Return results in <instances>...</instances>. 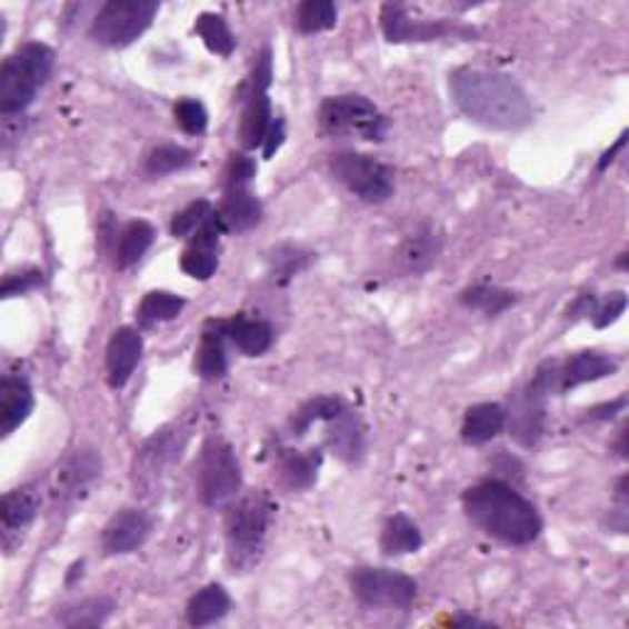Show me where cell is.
Listing matches in <instances>:
<instances>
[{
  "mask_svg": "<svg viewBox=\"0 0 629 629\" xmlns=\"http://www.w3.org/2000/svg\"><path fill=\"white\" fill-rule=\"evenodd\" d=\"M507 428V409L499 403H475L465 411L460 436L468 446H485Z\"/></svg>",
  "mask_w": 629,
  "mask_h": 629,
  "instance_id": "7402d4cb",
  "label": "cell"
},
{
  "mask_svg": "<svg viewBox=\"0 0 629 629\" xmlns=\"http://www.w3.org/2000/svg\"><path fill=\"white\" fill-rule=\"evenodd\" d=\"M34 409L30 383L22 377H6L0 381V433L6 438L28 421Z\"/></svg>",
  "mask_w": 629,
  "mask_h": 629,
  "instance_id": "d6986e66",
  "label": "cell"
},
{
  "mask_svg": "<svg viewBox=\"0 0 629 629\" xmlns=\"http://www.w3.org/2000/svg\"><path fill=\"white\" fill-rule=\"evenodd\" d=\"M101 475V458L97 450H74L54 472V497L72 499Z\"/></svg>",
  "mask_w": 629,
  "mask_h": 629,
  "instance_id": "e0dca14e",
  "label": "cell"
},
{
  "mask_svg": "<svg viewBox=\"0 0 629 629\" xmlns=\"http://www.w3.org/2000/svg\"><path fill=\"white\" fill-rule=\"evenodd\" d=\"M153 531V519L141 509H121L103 527L101 546L107 556H126L141 549Z\"/></svg>",
  "mask_w": 629,
  "mask_h": 629,
  "instance_id": "7c38bea8",
  "label": "cell"
},
{
  "mask_svg": "<svg viewBox=\"0 0 629 629\" xmlns=\"http://www.w3.org/2000/svg\"><path fill=\"white\" fill-rule=\"evenodd\" d=\"M442 251V237L433 227L418 229L401 243L399 249V266L406 273H423L436 263L438 253Z\"/></svg>",
  "mask_w": 629,
  "mask_h": 629,
  "instance_id": "cb8c5ba5",
  "label": "cell"
},
{
  "mask_svg": "<svg viewBox=\"0 0 629 629\" xmlns=\"http://www.w3.org/2000/svg\"><path fill=\"white\" fill-rule=\"evenodd\" d=\"M517 300H519L517 293H511V290L499 288V286H489V283L470 286L460 293L462 306L482 312L485 318H497V314H502L515 306Z\"/></svg>",
  "mask_w": 629,
  "mask_h": 629,
  "instance_id": "f1b7e54d",
  "label": "cell"
},
{
  "mask_svg": "<svg viewBox=\"0 0 629 629\" xmlns=\"http://www.w3.org/2000/svg\"><path fill=\"white\" fill-rule=\"evenodd\" d=\"M158 10L156 0H109L91 20L89 38L103 48H128L153 26Z\"/></svg>",
  "mask_w": 629,
  "mask_h": 629,
  "instance_id": "5b68a950",
  "label": "cell"
},
{
  "mask_svg": "<svg viewBox=\"0 0 629 629\" xmlns=\"http://www.w3.org/2000/svg\"><path fill=\"white\" fill-rule=\"evenodd\" d=\"M54 69V52L42 42H26L0 69V111L16 116L30 109Z\"/></svg>",
  "mask_w": 629,
  "mask_h": 629,
  "instance_id": "3957f363",
  "label": "cell"
},
{
  "mask_svg": "<svg viewBox=\"0 0 629 629\" xmlns=\"http://www.w3.org/2000/svg\"><path fill=\"white\" fill-rule=\"evenodd\" d=\"M379 546L387 556L416 553L423 546V533L409 517L396 515L387 523H383Z\"/></svg>",
  "mask_w": 629,
  "mask_h": 629,
  "instance_id": "83f0119b",
  "label": "cell"
},
{
  "mask_svg": "<svg viewBox=\"0 0 629 629\" xmlns=\"http://www.w3.org/2000/svg\"><path fill=\"white\" fill-rule=\"evenodd\" d=\"M625 143H627V131H625L620 138H617V143H615L610 150H605V153L600 156V160H598V170H600V172H605V170H608V168L612 166L617 153H620V150L625 148Z\"/></svg>",
  "mask_w": 629,
  "mask_h": 629,
  "instance_id": "ee69618b",
  "label": "cell"
},
{
  "mask_svg": "<svg viewBox=\"0 0 629 629\" xmlns=\"http://www.w3.org/2000/svg\"><path fill=\"white\" fill-rule=\"evenodd\" d=\"M330 172L362 202L381 204L393 194V170L375 156L345 150L330 158Z\"/></svg>",
  "mask_w": 629,
  "mask_h": 629,
  "instance_id": "9c48e42d",
  "label": "cell"
},
{
  "mask_svg": "<svg viewBox=\"0 0 629 629\" xmlns=\"http://www.w3.org/2000/svg\"><path fill=\"white\" fill-rule=\"evenodd\" d=\"M349 586L367 608L409 610L418 598V582L391 568H355L349 573Z\"/></svg>",
  "mask_w": 629,
  "mask_h": 629,
  "instance_id": "30bf717a",
  "label": "cell"
},
{
  "mask_svg": "<svg viewBox=\"0 0 629 629\" xmlns=\"http://www.w3.org/2000/svg\"><path fill=\"white\" fill-rule=\"evenodd\" d=\"M620 369V365L615 362L612 357L602 352H578L573 357H568L563 365H558L556 371V391H570L578 389L582 383L600 381L612 377L615 371Z\"/></svg>",
  "mask_w": 629,
  "mask_h": 629,
  "instance_id": "9a60e30c",
  "label": "cell"
},
{
  "mask_svg": "<svg viewBox=\"0 0 629 629\" xmlns=\"http://www.w3.org/2000/svg\"><path fill=\"white\" fill-rule=\"evenodd\" d=\"M241 465L224 438H207L197 465V492L212 509L229 507L239 497Z\"/></svg>",
  "mask_w": 629,
  "mask_h": 629,
  "instance_id": "52a82bcc",
  "label": "cell"
},
{
  "mask_svg": "<svg viewBox=\"0 0 629 629\" xmlns=\"http://www.w3.org/2000/svg\"><path fill=\"white\" fill-rule=\"evenodd\" d=\"M452 625L456 627H489L492 622H487V620H477V617H470V615H460L452 620Z\"/></svg>",
  "mask_w": 629,
  "mask_h": 629,
  "instance_id": "f6af8a7d",
  "label": "cell"
},
{
  "mask_svg": "<svg viewBox=\"0 0 629 629\" xmlns=\"http://www.w3.org/2000/svg\"><path fill=\"white\" fill-rule=\"evenodd\" d=\"M194 30L202 38L204 48L212 54L229 57L237 48V40L234 34H231L227 20L217 13H202L194 20Z\"/></svg>",
  "mask_w": 629,
  "mask_h": 629,
  "instance_id": "d6a6232c",
  "label": "cell"
},
{
  "mask_svg": "<svg viewBox=\"0 0 629 629\" xmlns=\"http://www.w3.org/2000/svg\"><path fill=\"white\" fill-rule=\"evenodd\" d=\"M194 162V153L182 146H160L150 150L146 158V172L150 178H166V174L188 170Z\"/></svg>",
  "mask_w": 629,
  "mask_h": 629,
  "instance_id": "e575fe53",
  "label": "cell"
},
{
  "mask_svg": "<svg viewBox=\"0 0 629 629\" xmlns=\"http://www.w3.org/2000/svg\"><path fill=\"white\" fill-rule=\"evenodd\" d=\"M113 612V600L107 596L87 598L77 605H69L60 615V622L64 627H101Z\"/></svg>",
  "mask_w": 629,
  "mask_h": 629,
  "instance_id": "1f68e13d",
  "label": "cell"
},
{
  "mask_svg": "<svg viewBox=\"0 0 629 629\" xmlns=\"http://www.w3.org/2000/svg\"><path fill=\"white\" fill-rule=\"evenodd\" d=\"M625 406H627V396H620L617 401H610V403H602V406H596V409H590L588 411V421H612V418L617 413H622L625 411Z\"/></svg>",
  "mask_w": 629,
  "mask_h": 629,
  "instance_id": "7bdbcfd3",
  "label": "cell"
},
{
  "mask_svg": "<svg viewBox=\"0 0 629 629\" xmlns=\"http://www.w3.org/2000/svg\"><path fill=\"white\" fill-rule=\"evenodd\" d=\"M450 91L470 121L492 131H521L533 123L536 107L519 81L502 72L462 67L450 74Z\"/></svg>",
  "mask_w": 629,
  "mask_h": 629,
  "instance_id": "6da1fadb",
  "label": "cell"
},
{
  "mask_svg": "<svg viewBox=\"0 0 629 629\" xmlns=\"http://www.w3.org/2000/svg\"><path fill=\"white\" fill-rule=\"evenodd\" d=\"M227 332L224 320H209L202 332L200 349L194 357V369L202 379H221L229 371V357H227Z\"/></svg>",
  "mask_w": 629,
  "mask_h": 629,
  "instance_id": "44dd1931",
  "label": "cell"
},
{
  "mask_svg": "<svg viewBox=\"0 0 629 629\" xmlns=\"http://www.w3.org/2000/svg\"><path fill=\"white\" fill-rule=\"evenodd\" d=\"M296 26L302 34H318L337 26V6L330 0H306L298 6Z\"/></svg>",
  "mask_w": 629,
  "mask_h": 629,
  "instance_id": "d590c367",
  "label": "cell"
},
{
  "mask_svg": "<svg viewBox=\"0 0 629 629\" xmlns=\"http://www.w3.org/2000/svg\"><path fill=\"white\" fill-rule=\"evenodd\" d=\"M462 507L477 529L509 546H529L543 531L539 509L505 480H482L465 489Z\"/></svg>",
  "mask_w": 629,
  "mask_h": 629,
  "instance_id": "7a4b0ae2",
  "label": "cell"
},
{
  "mask_svg": "<svg viewBox=\"0 0 629 629\" xmlns=\"http://www.w3.org/2000/svg\"><path fill=\"white\" fill-rule=\"evenodd\" d=\"M381 30L389 42H430L460 32V28L442 20L411 18L409 8L401 3H387L381 8Z\"/></svg>",
  "mask_w": 629,
  "mask_h": 629,
  "instance_id": "8fae6325",
  "label": "cell"
},
{
  "mask_svg": "<svg viewBox=\"0 0 629 629\" xmlns=\"http://www.w3.org/2000/svg\"><path fill=\"white\" fill-rule=\"evenodd\" d=\"M174 121H178V126L188 136H202L207 131L209 113H207L202 101L184 97V99L174 103Z\"/></svg>",
  "mask_w": 629,
  "mask_h": 629,
  "instance_id": "74e56055",
  "label": "cell"
},
{
  "mask_svg": "<svg viewBox=\"0 0 629 629\" xmlns=\"http://www.w3.org/2000/svg\"><path fill=\"white\" fill-rule=\"evenodd\" d=\"M229 610H231L229 592L221 588L219 582H212V586H204L202 590L194 592L184 615H188V622L192 627H207L224 620Z\"/></svg>",
  "mask_w": 629,
  "mask_h": 629,
  "instance_id": "d4e9b609",
  "label": "cell"
},
{
  "mask_svg": "<svg viewBox=\"0 0 629 629\" xmlns=\"http://www.w3.org/2000/svg\"><path fill=\"white\" fill-rule=\"evenodd\" d=\"M227 340L234 345L243 357H261L271 349L276 332L266 320L247 318V314H234V318L224 320Z\"/></svg>",
  "mask_w": 629,
  "mask_h": 629,
  "instance_id": "ffe728a7",
  "label": "cell"
},
{
  "mask_svg": "<svg viewBox=\"0 0 629 629\" xmlns=\"http://www.w3.org/2000/svg\"><path fill=\"white\" fill-rule=\"evenodd\" d=\"M40 511V495L34 492V487H20L10 489L3 497V511H0V519H3V541L10 546L13 536H20V531H26L32 519L38 517Z\"/></svg>",
  "mask_w": 629,
  "mask_h": 629,
  "instance_id": "603a6c76",
  "label": "cell"
},
{
  "mask_svg": "<svg viewBox=\"0 0 629 629\" xmlns=\"http://www.w3.org/2000/svg\"><path fill=\"white\" fill-rule=\"evenodd\" d=\"M286 141V121L283 119H276L271 123V128H268V133H266V141H263V158H273V153L278 148L283 146Z\"/></svg>",
  "mask_w": 629,
  "mask_h": 629,
  "instance_id": "b9f144b4",
  "label": "cell"
},
{
  "mask_svg": "<svg viewBox=\"0 0 629 629\" xmlns=\"http://www.w3.org/2000/svg\"><path fill=\"white\" fill-rule=\"evenodd\" d=\"M556 371L558 362H546L536 369L533 379L527 387L515 391L507 409L509 433L521 446H536L543 436L546 426V399L556 391Z\"/></svg>",
  "mask_w": 629,
  "mask_h": 629,
  "instance_id": "ba28073f",
  "label": "cell"
},
{
  "mask_svg": "<svg viewBox=\"0 0 629 629\" xmlns=\"http://www.w3.org/2000/svg\"><path fill=\"white\" fill-rule=\"evenodd\" d=\"M184 308V298L168 293V290H150L138 306V322L143 328H153V325L174 320Z\"/></svg>",
  "mask_w": 629,
  "mask_h": 629,
  "instance_id": "4dcf8cb0",
  "label": "cell"
},
{
  "mask_svg": "<svg viewBox=\"0 0 629 629\" xmlns=\"http://www.w3.org/2000/svg\"><path fill=\"white\" fill-rule=\"evenodd\" d=\"M627 310V293L625 290H615L605 302H598L596 312H592V322H596V328H610L612 322L620 320V314H625Z\"/></svg>",
  "mask_w": 629,
  "mask_h": 629,
  "instance_id": "ab89813d",
  "label": "cell"
},
{
  "mask_svg": "<svg viewBox=\"0 0 629 629\" xmlns=\"http://www.w3.org/2000/svg\"><path fill=\"white\" fill-rule=\"evenodd\" d=\"M40 286H42V271H38V268H30V271L22 273H10L3 281V298L26 296Z\"/></svg>",
  "mask_w": 629,
  "mask_h": 629,
  "instance_id": "60d3db41",
  "label": "cell"
},
{
  "mask_svg": "<svg viewBox=\"0 0 629 629\" xmlns=\"http://www.w3.org/2000/svg\"><path fill=\"white\" fill-rule=\"evenodd\" d=\"M219 234L221 229L217 227V219L212 217L207 224L192 237L190 247L184 249L180 266L194 281H209L219 268Z\"/></svg>",
  "mask_w": 629,
  "mask_h": 629,
  "instance_id": "2e32d148",
  "label": "cell"
},
{
  "mask_svg": "<svg viewBox=\"0 0 629 629\" xmlns=\"http://www.w3.org/2000/svg\"><path fill=\"white\" fill-rule=\"evenodd\" d=\"M318 121L320 131L332 138L357 136L362 138V141L379 143L389 131L387 116L362 94H342L325 99Z\"/></svg>",
  "mask_w": 629,
  "mask_h": 629,
  "instance_id": "8992f818",
  "label": "cell"
},
{
  "mask_svg": "<svg viewBox=\"0 0 629 629\" xmlns=\"http://www.w3.org/2000/svg\"><path fill=\"white\" fill-rule=\"evenodd\" d=\"M263 217V207L249 188L241 190H224V200L219 209H214L217 227L221 234H243V231L253 229Z\"/></svg>",
  "mask_w": 629,
  "mask_h": 629,
  "instance_id": "5bb4252c",
  "label": "cell"
},
{
  "mask_svg": "<svg viewBox=\"0 0 629 629\" xmlns=\"http://www.w3.org/2000/svg\"><path fill=\"white\" fill-rule=\"evenodd\" d=\"M312 261V253L296 243H278L276 249L268 253V268H271V276L276 283H290L298 273L306 271Z\"/></svg>",
  "mask_w": 629,
  "mask_h": 629,
  "instance_id": "f546056e",
  "label": "cell"
},
{
  "mask_svg": "<svg viewBox=\"0 0 629 629\" xmlns=\"http://www.w3.org/2000/svg\"><path fill=\"white\" fill-rule=\"evenodd\" d=\"M273 521L271 499L261 492L234 499L227 511V556L234 570H251L261 561Z\"/></svg>",
  "mask_w": 629,
  "mask_h": 629,
  "instance_id": "277c9868",
  "label": "cell"
},
{
  "mask_svg": "<svg viewBox=\"0 0 629 629\" xmlns=\"http://www.w3.org/2000/svg\"><path fill=\"white\" fill-rule=\"evenodd\" d=\"M320 462V450H283L278 458V472L290 489H310L318 482Z\"/></svg>",
  "mask_w": 629,
  "mask_h": 629,
  "instance_id": "4316f807",
  "label": "cell"
},
{
  "mask_svg": "<svg viewBox=\"0 0 629 629\" xmlns=\"http://www.w3.org/2000/svg\"><path fill=\"white\" fill-rule=\"evenodd\" d=\"M253 178H256V162H253V158L243 156V153H234V156L229 158V166H227V190L249 188Z\"/></svg>",
  "mask_w": 629,
  "mask_h": 629,
  "instance_id": "f35d334b",
  "label": "cell"
},
{
  "mask_svg": "<svg viewBox=\"0 0 629 629\" xmlns=\"http://www.w3.org/2000/svg\"><path fill=\"white\" fill-rule=\"evenodd\" d=\"M143 357V337L136 328H119L107 349V375L113 389H123Z\"/></svg>",
  "mask_w": 629,
  "mask_h": 629,
  "instance_id": "4fadbf2b",
  "label": "cell"
},
{
  "mask_svg": "<svg viewBox=\"0 0 629 629\" xmlns=\"http://www.w3.org/2000/svg\"><path fill=\"white\" fill-rule=\"evenodd\" d=\"M345 406L347 403L340 399V396H318V399L300 406L298 413L293 416V421H290V430H293V436H306L314 423L330 421V418L340 413Z\"/></svg>",
  "mask_w": 629,
  "mask_h": 629,
  "instance_id": "836d02e7",
  "label": "cell"
},
{
  "mask_svg": "<svg viewBox=\"0 0 629 629\" xmlns=\"http://www.w3.org/2000/svg\"><path fill=\"white\" fill-rule=\"evenodd\" d=\"M156 241V229L146 219L128 221L121 229L119 239H116V266L126 271V268L136 266L148 253V249L153 247Z\"/></svg>",
  "mask_w": 629,
  "mask_h": 629,
  "instance_id": "484cf974",
  "label": "cell"
},
{
  "mask_svg": "<svg viewBox=\"0 0 629 629\" xmlns=\"http://www.w3.org/2000/svg\"><path fill=\"white\" fill-rule=\"evenodd\" d=\"M214 217V207L209 200H197L192 204H188L172 217L170 221V234L174 239H192L197 231H200L209 219Z\"/></svg>",
  "mask_w": 629,
  "mask_h": 629,
  "instance_id": "8d00e7d4",
  "label": "cell"
},
{
  "mask_svg": "<svg viewBox=\"0 0 629 629\" xmlns=\"http://www.w3.org/2000/svg\"><path fill=\"white\" fill-rule=\"evenodd\" d=\"M325 423H328V446L332 448L337 458L345 462L362 460L367 448V436H365V426L355 411H349L345 406L340 413L332 416L330 421Z\"/></svg>",
  "mask_w": 629,
  "mask_h": 629,
  "instance_id": "ac0fdd59",
  "label": "cell"
}]
</instances>
